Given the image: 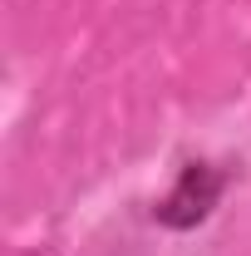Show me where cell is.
<instances>
[{"label": "cell", "instance_id": "cell-1", "mask_svg": "<svg viewBox=\"0 0 251 256\" xmlns=\"http://www.w3.org/2000/svg\"><path fill=\"white\" fill-rule=\"evenodd\" d=\"M222 182H226V178H222L217 168H207V162H188V168L178 172L172 192L158 202V222H162V226H178V232L197 226L212 207H217Z\"/></svg>", "mask_w": 251, "mask_h": 256}]
</instances>
